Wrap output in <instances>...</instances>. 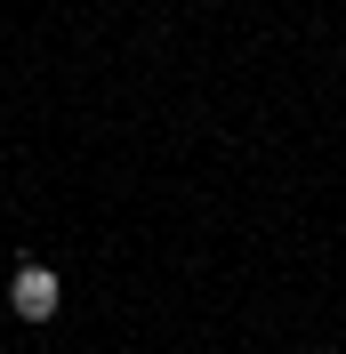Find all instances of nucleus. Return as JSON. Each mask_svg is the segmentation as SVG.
I'll return each mask as SVG.
<instances>
[{
    "label": "nucleus",
    "instance_id": "obj_1",
    "mask_svg": "<svg viewBox=\"0 0 346 354\" xmlns=\"http://www.w3.org/2000/svg\"><path fill=\"white\" fill-rule=\"evenodd\" d=\"M57 306H65V274L41 266V258H24L17 274H8V314H17V322H48Z\"/></svg>",
    "mask_w": 346,
    "mask_h": 354
}]
</instances>
